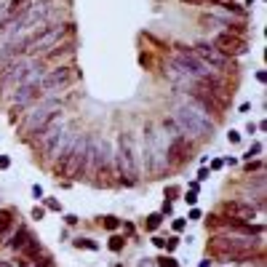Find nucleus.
I'll return each mask as SVG.
<instances>
[{"instance_id":"1","label":"nucleus","mask_w":267,"mask_h":267,"mask_svg":"<svg viewBox=\"0 0 267 267\" xmlns=\"http://www.w3.org/2000/svg\"><path fill=\"white\" fill-rule=\"evenodd\" d=\"M88 147H91V139L78 137L72 142V147L56 160V174L70 176V179H80L85 174V168H88Z\"/></svg>"},{"instance_id":"2","label":"nucleus","mask_w":267,"mask_h":267,"mask_svg":"<svg viewBox=\"0 0 267 267\" xmlns=\"http://www.w3.org/2000/svg\"><path fill=\"white\" fill-rule=\"evenodd\" d=\"M174 120L182 126V131L193 134V137H198V139L211 137V131H214V123L208 120L206 110L198 107V104H179V107L174 110Z\"/></svg>"},{"instance_id":"3","label":"nucleus","mask_w":267,"mask_h":267,"mask_svg":"<svg viewBox=\"0 0 267 267\" xmlns=\"http://www.w3.org/2000/svg\"><path fill=\"white\" fill-rule=\"evenodd\" d=\"M254 249H256V241H251V238H243V235H235V238H214V241H211V254L225 256V259H249Z\"/></svg>"},{"instance_id":"4","label":"nucleus","mask_w":267,"mask_h":267,"mask_svg":"<svg viewBox=\"0 0 267 267\" xmlns=\"http://www.w3.org/2000/svg\"><path fill=\"white\" fill-rule=\"evenodd\" d=\"M118 168H120V176L126 185H134L139 176V160H137V152H134V137L131 134H120V142H118Z\"/></svg>"},{"instance_id":"5","label":"nucleus","mask_w":267,"mask_h":267,"mask_svg":"<svg viewBox=\"0 0 267 267\" xmlns=\"http://www.w3.org/2000/svg\"><path fill=\"white\" fill-rule=\"evenodd\" d=\"M56 115H59V102H56V99L43 102L40 107L32 110L30 115H27V120L22 123V134H24V137H35V134L40 131L51 118H56Z\"/></svg>"},{"instance_id":"6","label":"nucleus","mask_w":267,"mask_h":267,"mask_svg":"<svg viewBox=\"0 0 267 267\" xmlns=\"http://www.w3.org/2000/svg\"><path fill=\"white\" fill-rule=\"evenodd\" d=\"M64 35H70V27H59V24L46 27L40 35L27 43V54H37V51H46V49L51 51V49H56V43H59Z\"/></svg>"},{"instance_id":"7","label":"nucleus","mask_w":267,"mask_h":267,"mask_svg":"<svg viewBox=\"0 0 267 267\" xmlns=\"http://www.w3.org/2000/svg\"><path fill=\"white\" fill-rule=\"evenodd\" d=\"M214 49L222 54V56H241V54H246V40L243 37H238V35H230V32H222V35H216V40H214Z\"/></svg>"},{"instance_id":"8","label":"nucleus","mask_w":267,"mask_h":267,"mask_svg":"<svg viewBox=\"0 0 267 267\" xmlns=\"http://www.w3.org/2000/svg\"><path fill=\"white\" fill-rule=\"evenodd\" d=\"M147 152H150V168L152 174H160L166 168V147H160V134L158 131H150L147 134Z\"/></svg>"},{"instance_id":"9","label":"nucleus","mask_w":267,"mask_h":267,"mask_svg":"<svg viewBox=\"0 0 267 267\" xmlns=\"http://www.w3.org/2000/svg\"><path fill=\"white\" fill-rule=\"evenodd\" d=\"M75 78V67H56L49 75H43L40 80V91H56V88H64L67 83H72Z\"/></svg>"},{"instance_id":"10","label":"nucleus","mask_w":267,"mask_h":267,"mask_svg":"<svg viewBox=\"0 0 267 267\" xmlns=\"http://www.w3.org/2000/svg\"><path fill=\"white\" fill-rule=\"evenodd\" d=\"M195 56L208 67V70H225V67L230 64V62H227V56H222L214 46H208V43H198L195 46Z\"/></svg>"},{"instance_id":"11","label":"nucleus","mask_w":267,"mask_h":267,"mask_svg":"<svg viewBox=\"0 0 267 267\" xmlns=\"http://www.w3.org/2000/svg\"><path fill=\"white\" fill-rule=\"evenodd\" d=\"M75 139H78V134H72L70 128H64V131L59 134V137H56V139L51 142V145L43 150V152H46V158H49V160H59V158L64 155V152L72 147V142H75Z\"/></svg>"},{"instance_id":"12","label":"nucleus","mask_w":267,"mask_h":267,"mask_svg":"<svg viewBox=\"0 0 267 267\" xmlns=\"http://www.w3.org/2000/svg\"><path fill=\"white\" fill-rule=\"evenodd\" d=\"M67 126H64V120H62V112H59V115H56V118H51L49 123H46V126L40 128V131H37L35 134V139H37V145H40L43 150L46 147H49L51 145V142L56 139V137H59V134L64 131Z\"/></svg>"},{"instance_id":"13","label":"nucleus","mask_w":267,"mask_h":267,"mask_svg":"<svg viewBox=\"0 0 267 267\" xmlns=\"http://www.w3.org/2000/svg\"><path fill=\"white\" fill-rule=\"evenodd\" d=\"M190 155V145H187V139L182 137H174V142L166 147V160L171 166H179V163H185Z\"/></svg>"},{"instance_id":"14","label":"nucleus","mask_w":267,"mask_h":267,"mask_svg":"<svg viewBox=\"0 0 267 267\" xmlns=\"http://www.w3.org/2000/svg\"><path fill=\"white\" fill-rule=\"evenodd\" d=\"M225 214L230 216L233 222L246 225V222H251V219H254V208L249 203H241V200H230V203H225Z\"/></svg>"},{"instance_id":"15","label":"nucleus","mask_w":267,"mask_h":267,"mask_svg":"<svg viewBox=\"0 0 267 267\" xmlns=\"http://www.w3.org/2000/svg\"><path fill=\"white\" fill-rule=\"evenodd\" d=\"M35 97H40V85H37V83L19 85L16 94H14V107H24V104H30Z\"/></svg>"},{"instance_id":"16","label":"nucleus","mask_w":267,"mask_h":267,"mask_svg":"<svg viewBox=\"0 0 267 267\" xmlns=\"http://www.w3.org/2000/svg\"><path fill=\"white\" fill-rule=\"evenodd\" d=\"M27 241H30V233H27V230H19V238H14V249H27V246H30Z\"/></svg>"},{"instance_id":"17","label":"nucleus","mask_w":267,"mask_h":267,"mask_svg":"<svg viewBox=\"0 0 267 267\" xmlns=\"http://www.w3.org/2000/svg\"><path fill=\"white\" fill-rule=\"evenodd\" d=\"M6 22H8V6L3 3V0H0V30L6 27Z\"/></svg>"},{"instance_id":"18","label":"nucleus","mask_w":267,"mask_h":267,"mask_svg":"<svg viewBox=\"0 0 267 267\" xmlns=\"http://www.w3.org/2000/svg\"><path fill=\"white\" fill-rule=\"evenodd\" d=\"M8 222H11V211H0V230H6Z\"/></svg>"},{"instance_id":"19","label":"nucleus","mask_w":267,"mask_h":267,"mask_svg":"<svg viewBox=\"0 0 267 267\" xmlns=\"http://www.w3.org/2000/svg\"><path fill=\"white\" fill-rule=\"evenodd\" d=\"M158 225H160V214H152V216H150V222H147V227H150V230H155Z\"/></svg>"},{"instance_id":"20","label":"nucleus","mask_w":267,"mask_h":267,"mask_svg":"<svg viewBox=\"0 0 267 267\" xmlns=\"http://www.w3.org/2000/svg\"><path fill=\"white\" fill-rule=\"evenodd\" d=\"M104 227H107V230H115V227H118V219H115V216H107V219H104Z\"/></svg>"},{"instance_id":"21","label":"nucleus","mask_w":267,"mask_h":267,"mask_svg":"<svg viewBox=\"0 0 267 267\" xmlns=\"http://www.w3.org/2000/svg\"><path fill=\"white\" fill-rule=\"evenodd\" d=\"M160 267H176V262L174 259H163V262H160Z\"/></svg>"}]
</instances>
